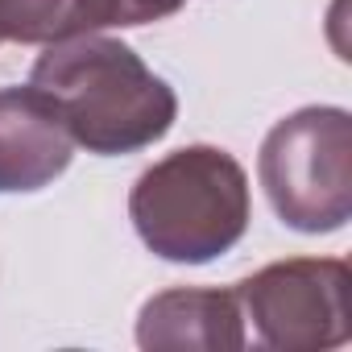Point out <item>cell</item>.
<instances>
[{
  "label": "cell",
  "mask_w": 352,
  "mask_h": 352,
  "mask_svg": "<svg viewBox=\"0 0 352 352\" xmlns=\"http://www.w3.org/2000/svg\"><path fill=\"white\" fill-rule=\"evenodd\" d=\"M75 141L38 87H0V195H30L67 174Z\"/></svg>",
  "instance_id": "cell-5"
},
{
  "label": "cell",
  "mask_w": 352,
  "mask_h": 352,
  "mask_svg": "<svg viewBox=\"0 0 352 352\" xmlns=\"http://www.w3.org/2000/svg\"><path fill=\"white\" fill-rule=\"evenodd\" d=\"M137 344L145 352H241L249 344L236 290L174 286L145 298L137 315Z\"/></svg>",
  "instance_id": "cell-6"
},
{
  "label": "cell",
  "mask_w": 352,
  "mask_h": 352,
  "mask_svg": "<svg viewBox=\"0 0 352 352\" xmlns=\"http://www.w3.org/2000/svg\"><path fill=\"white\" fill-rule=\"evenodd\" d=\"M249 174L216 145H183L141 170L129 220L141 245L170 265H208L232 253L249 228Z\"/></svg>",
  "instance_id": "cell-2"
},
{
  "label": "cell",
  "mask_w": 352,
  "mask_h": 352,
  "mask_svg": "<svg viewBox=\"0 0 352 352\" xmlns=\"http://www.w3.org/2000/svg\"><path fill=\"white\" fill-rule=\"evenodd\" d=\"M67 0H0V42L50 46L63 38Z\"/></svg>",
  "instance_id": "cell-8"
},
{
  "label": "cell",
  "mask_w": 352,
  "mask_h": 352,
  "mask_svg": "<svg viewBox=\"0 0 352 352\" xmlns=\"http://www.w3.org/2000/svg\"><path fill=\"white\" fill-rule=\"evenodd\" d=\"M245 323L270 352H327L352 340V274L340 257H290L232 286Z\"/></svg>",
  "instance_id": "cell-4"
},
{
  "label": "cell",
  "mask_w": 352,
  "mask_h": 352,
  "mask_svg": "<svg viewBox=\"0 0 352 352\" xmlns=\"http://www.w3.org/2000/svg\"><path fill=\"white\" fill-rule=\"evenodd\" d=\"M187 0H67L63 38L100 34V30H133L162 17H174Z\"/></svg>",
  "instance_id": "cell-7"
},
{
  "label": "cell",
  "mask_w": 352,
  "mask_h": 352,
  "mask_svg": "<svg viewBox=\"0 0 352 352\" xmlns=\"http://www.w3.org/2000/svg\"><path fill=\"white\" fill-rule=\"evenodd\" d=\"M30 87L54 104L71 141L100 157L149 149L179 116L174 87L153 75L133 46L104 34L50 42L30 71Z\"/></svg>",
  "instance_id": "cell-1"
},
{
  "label": "cell",
  "mask_w": 352,
  "mask_h": 352,
  "mask_svg": "<svg viewBox=\"0 0 352 352\" xmlns=\"http://www.w3.org/2000/svg\"><path fill=\"white\" fill-rule=\"evenodd\" d=\"M257 179L278 220L307 236L340 232L352 220V116L311 104L282 116L257 153Z\"/></svg>",
  "instance_id": "cell-3"
}]
</instances>
